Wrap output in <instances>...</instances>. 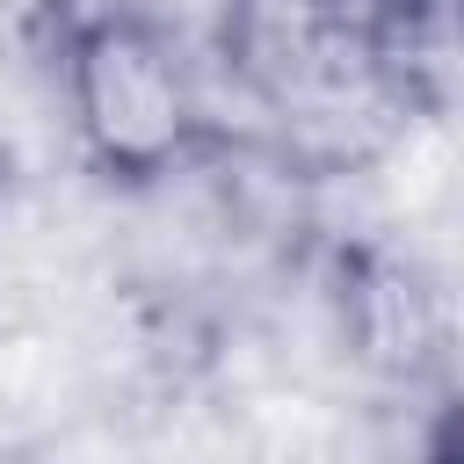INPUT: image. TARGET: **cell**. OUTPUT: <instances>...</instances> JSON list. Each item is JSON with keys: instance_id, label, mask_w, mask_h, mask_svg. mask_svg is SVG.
Masks as SVG:
<instances>
[{"instance_id": "6da1fadb", "label": "cell", "mask_w": 464, "mask_h": 464, "mask_svg": "<svg viewBox=\"0 0 464 464\" xmlns=\"http://www.w3.org/2000/svg\"><path fill=\"white\" fill-rule=\"evenodd\" d=\"M450 0H225L210 72L290 174L370 167L442 102Z\"/></svg>"}, {"instance_id": "7a4b0ae2", "label": "cell", "mask_w": 464, "mask_h": 464, "mask_svg": "<svg viewBox=\"0 0 464 464\" xmlns=\"http://www.w3.org/2000/svg\"><path fill=\"white\" fill-rule=\"evenodd\" d=\"M44 65L72 160L109 188L152 196L225 152L210 51L152 0H51Z\"/></svg>"}, {"instance_id": "3957f363", "label": "cell", "mask_w": 464, "mask_h": 464, "mask_svg": "<svg viewBox=\"0 0 464 464\" xmlns=\"http://www.w3.org/2000/svg\"><path fill=\"white\" fill-rule=\"evenodd\" d=\"M0 203H7V152H0Z\"/></svg>"}]
</instances>
